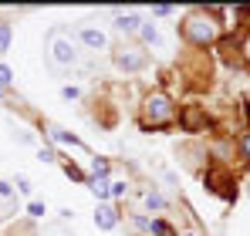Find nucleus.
Wrapping results in <instances>:
<instances>
[{
  "label": "nucleus",
  "mask_w": 250,
  "mask_h": 236,
  "mask_svg": "<svg viewBox=\"0 0 250 236\" xmlns=\"http://www.w3.org/2000/svg\"><path fill=\"white\" fill-rule=\"evenodd\" d=\"M44 54H47V61H51L54 68H71V64H78V47H75V40H71V34H68L64 27H51V31H47V38H44Z\"/></svg>",
  "instance_id": "nucleus-1"
},
{
  "label": "nucleus",
  "mask_w": 250,
  "mask_h": 236,
  "mask_svg": "<svg viewBox=\"0 0 250 236\" xmlns=\"http://www.w3.org/2000/svg\"><path fill=\"white\" fill-rule=\"evenodd\" d=\"M216 34H220V27H216L213 14H207V10H189L183 17V38L189 40V44L207 47V44L216 40Z\"/></svg>",
  "instance_id": "nucleus-2"
},
{
  "label": "nucleus",
  "mask_w": 250,
  "mask_h": 236,
  "mask_svg": "<svg viewBox=\"0 0 250 236\" xmlns=\"http://www.w3.org/2000/svg\"><path fill=\"white\" fill-rule=\"evenodd\" d=\"M176 118V108H172V101H169L163 91H156V95H149L146 101H142V125L149 128H159V125H169Z\"/></svg>",
  "instance_id": "nucleus-3"
},
{
  "label": "nucleus",
  "mask_w": 250,
  "mask_h": 236,
  "mask_svg": "<svg viewBox=\"0 0 250 236\" xmlns=\"http://www.w3.org/2000/svg\"><path fill=\"white\" fill-rule=\"evenodd\" d=\"M112 64H115L119 71L135 75V71H142V68L149 64V54H146L142 47H115V51H112Z\"/></svg>",
  "instance_id": "nucleus-4"
},
{
  "label": "nucleus",
  "mask_w": 250,
  "mask_h": 236,
  "mask_svg": "<svg viewBox=\"0 0 250 236\" xmlns=\"http://www.w3.org/2000/svg\"><path fill=\"white\" fill-rule=\"evenodd\" d=\"M78 40H82L88 51H105V47H108V38H105L98 27H88V24L78 31Z\"/></svg>",
  "instance_id": "nucleus-5"
},
{
  "label": "nucleus",
  "mask_w": 250,
  "mask_h": 236,
  "mask_svg": "<svg viewBox=\"0 0 250 236\" xmlns=\"http://www.w3.org/2000/svg\"><path fill=\"white\" fill-rule=\"evenodd\" d=\"M95 226H98V230H115V226H119V213H115L112 206H98V213H95Z\"/></svg>",
  "instance_id": "nucleus-6"
},
{
  "label": "nucleus",
  "mask_w": 250,
  "mask_h": 236,
  "mask_svg": "<svg viewBox=\"0 0 250 236\" xmlns=\"http://www.w3.org/2000/svg\"><path fill=\"white\" fill-rule=\"evenodd\" d=\"M183 125H186V132H200V128L207 125V118H203V112H200L196 105H189V108L183 112Z\"/></svg>",
  "instance_id": "nucleus-7"
},
{
  "label": "nucleus",
  "mask_w": 250,
  "mask_h": 236,
  "mask_svg": "<svg viewBox=\"0 0 250 236\" xmlns=\"http://www.w3.org/2000/svg\"><path fill=\"white\" fill-rule=\"evenodd\" d=\"M115 27H119L122 34H135V31H142V20H139V14H119Z\"/></svg>",
  "instance_id": "nucleus-8"
},
{
  "label": "nucleus",
  "mask_w": 250,
  "mask_h": 236,
  "mask_svg": "<svg viewBox=\"0 0 250 236\" xmlns=\"http://www.w3.org/2000/svg\"><path fill=\"white\" fill-rule=\"evenodd\" d=\"M51 138H54V142H64V145H78L75 135H68L64 128H54V125H51Z\"/></svg>",
  "instance_id": "nucleus-9"
},
{
  "label": "nucleus",
  "mask_w": 250,
  "mask_h": 236,
  "mask_svg": "<svg viewBox=\"0 0 250 236\" xmlns=\"http://www.w3.org/2000/svg\"><path fill=\"white\" fill-rule=\"evenodd\" d=\"M91 193H95L98 199H108V196H112V189H108V182H105V179H91Z\"/></svg>",
  "instance_id": "nucleus-10"
},
{
  "label": "nucleus",
  "mask_w": 250,
  "mask_h": 236,
  "mask_svg": "<svg viewBox=\"0 0 250 236\" xmlns=\"http://www.w3.org/2000/svg\"><path fill=\"white\" fill-rule=\"evenodd\" d=\"M146 206L149 209H166V199L159 196V193H146Z\"/></svg>",
  "instance_id": "nucleus-11"
},
{
  "label": "nucleus",
  "mask_w": 250,
  "mask_h": 236,
  "mask_svg": "<svg viewBox=\"0 0 250 236\" xmlns=\"http://www.w3.org/2000/svg\"><path fill=\"white\" fill-rule=\"evenodd\" d=\"M10 47V24H0V51Z\"/></svg>",
  "instance_id": "nucleus-12"
},
{
  "label": "nucleus",
  "mask_w": 250,
  "mask_h": 236,
  "mask_svg": "<svg viewBox=\"0 0 250 236\" xmlns=\"http://www.w3.org/2000/svg\"><path fill=\"white\" fill-rule=\"evenodd\" d=\"M142 38L149 40V44H159V34H156V27H152V24H142Z\"/></svg>",
  "instance_id": "nucleus-13"
},
{
  "label": "nucleus",
  "mask_w": 250,
  "mask_h": 236,
  "mask_svg": "<svg viewBox=\"0 0 250 236\" xmlns=\"http://www.w3.org/2000/svg\"><path fill=\"white\" fill-rule=\"evenodd\" d=\"M10 78H14V75H10V68H7V64H0V91H3V88H10Z\"/></svg>",
  "instance_id": "nucleus-14"
},
{
  "label": "nucleus",
  "mask_w": 250,
  "mask_h": 236,
  "mask_svg": "<svg viewBox=\"0 0 250 236\" xmlns=\"http://www.w3.org/2000/svg\"><path fill=\"white\" fill-rule=\"evenodd\" d=\"M152 233H159V236H172V230H169L163 219H152Z\"/></svg>",
  "instance_id": "nucleus-15"
},
{
  "label": "nucleus",
  "mask_w": 250,
  "mask_h": 236,
  "mask_svg": "<svg viewBox=\"0 0 250 236\" xmlns=\"http://www.w3.org/2000/svg\"><path fill=\"white\" fill-rule=\"evenodd\" d=\"M91 172H95V176H105V172H108V162L95 158V162H91Z\"/></svg>",
  "instance_id": "nucleus-16"
},
{
  "label": "nucleus",
  "mask_w": 250,
  "mask_h": 236,
  "mask_svg": "<svg viewBox=\"0 0 250 236\" xmlns=\"http://www.w3.org/2000/svg\"><path fill=\"white\" fill-rule=\"evenodd\" d=\"M17 189L27 196V193H31V179H27V176H17Z\"/></svg>",
  "instance_id": "nucleus-17"
},
{
  "label": "nucleus",
  "mask_w": 250,
  "mask_h": 236,
  "mask_svg": "<svg viewBox=\"0 0 250 236\" xmlns=\"http://www.w3.org/2000/svg\"><path fill=\"white\" fill-rule=\"evenodd\" d=\"M27 213H31L34 219H41V216H44V206H41V202H31V206H27Z\"/></svg>",
  "instance_id": "nucleus-18"
},
{
  "label": "nucleus",
  "mask_w": 250,
  "mask_h": 236,
  "mask_svg": "<svg viewBox=\"0 0 250 236\" xmlns=\"http://www.w3.org/2000/svg\"><path fill=\"white\" fill-rule=\"evenodd\" d=\"M14 196V189H10V182H0V199H10Z\"/></svg>",
  "instance_id": "nucleus-19"
},
{
  "label": "nucleus",
  "mask_w": 250,
  "mask_h": 236,
  "mask_svg": "<svg viewBox=\"0 0 250 236\" xmlns=\"http://www.w3.org/2000/svg\"><path fill=\"white\" fill-rule=\"evenodd\" d=\"M61 95H64V98H68V101H71V98H78V88H71V84H68V88H64V91H61Z\"/></svg>",
  "instance_id": "nucleus-20"
},
{
  "label": "nucleus",
  "mask_w": 250,
  "mask_h": 236,
  "mask_svg": "<svg viewBox=\"0 0 250 236\" xmlns=\"http://www.w3.org/2000/svg\"><path fill=\"white\" fill-rule=\"evenodd\" d=\"M240 152H244V156L250 158V135H247V138H244V142H240Z\"/></svg>",
  "instance_id": "nucleus-21"
},
{
  "label": "nucleus",
  "mask_w": 250,
  "mask_h": 236,
  "mask_svg": "<svg viewBox=\"0 0 250 236\" xmlns=\"http://www.w3.org/2000/svg\"><path fill=\"white\" fill-rule=\"evenodd\" d=\"M244 54H247V61H250V38H247V44H244Z\"/></svg>",
  "instance_id": "nucleus-22"
},
{
  "label": "nucleus",
  "mask_w": 250,
  "mask_h": 236,
  "mask_svg": "<svg viewBox=\"0 0 250 236\" xmlns=\"http://www.w3.org/2000/svg\"><path fill=\"white\" fill-rule=\"evenodd\" d=\"M47 236H68V233H61V230H54V233H47Z\"/></svg>",
  "instance_id": "nucleus-23"
},
{
  "label": "nucleus",
  "mask_w": 250,
  "mask_h": 236,
  "mask_svg": "<svg viewBox=\"0 0 250 236\" xmlns=\"http://www.w3.org/2000/svg\"><path fill=\"white\" fill-rule=\"evenodd\" d=\"M186 236H193V233H186Z\"/></svg>",
  "instance_id": "nucleus-24"
},
{
  "label": "nucleus",
  "mask_w": 250,
  "mask_h": 236,
  "mask_svg": "<svg viewBox=\"0 0 250 236\" xmlns=\"http://www.w3.org/2000/svg\"><path fill=\"white\" fill-rule=\"evenodd\" d=\"M0 54H3V51H0Z\"/></svg>",
  "instance_id": "nucleus-25"
}]
</instances>
